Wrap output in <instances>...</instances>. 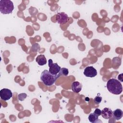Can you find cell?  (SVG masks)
<instances>
[{
    "label": "cell",
    "instance_id": "1",
    "mask_svg": "<svg viewBox=\"0 0 123 123\" xmlns=\"http://www.w3.org/2000/svg\"><path fill=\"white\" fill-rule=\"evenodd\" d=\"M107 88L110 93L114 95H119L123 91L121 83L119 81L114 78L110 79L108 81Z\"/></svg>",
    "mask_w": 123,
    "mask_h": 123
},
{
    "label": "cell",
    "instance_id": "2",
    "mask_svg": "<svg viewBox=\"0 0 123 123\" xmlns=\"http://www.w3.org/2000/svg\"><path fill=\"white\" fill-rule=\"evenodd\" d=\"M58 78V77L53 75L47 70H44L40 75L41 80L47 86H51L53 85Z\"/></svg>",
    "mask_w": 123,
    "mask_h": 123
},
{
    "label": "cell",
    "instance_id": "3",
    "mask_svg": "<svg viewBox=\"0 0 123 123\" xmlns=\"http://www.w3.org/2000/svg\"><path fill=\"white\" fill-rule=\"evenodd\" d=\"M14 9L13 2L10 0H0V12L1 13L6 14L12 13Z\"/></svg>",
    "mask_w": 123,
    "mask_h": 123
},
{
    "label": "cell",
    "instance_id": "4",
    "mask_svg": "<svg viewBox=\"0 0 123 123\" xmlns=\"http://www.w3.org/2000/svg\"><path fill=\"white\" fill-rule=\"evenodd\" d=\"M49 72L52 74L58 77V78L61 75V67L57 63H53L52 59L49 60Z\"/></svg>",
    "mask_w": 123,
    "mask_h": 123
},
{
    "label": "cell",
    "instance_id": "5",
    "mask_svg": "<svg viewBox=\"0 0 123 123\" xmlns=\"http://www.w3.org/2000/svg\"><path fill=\"white\" fill-rule=\"evenodd\" d=\"M0 97L3 100L7 101L12 97V93L9 89L3 88L0 91Z\"/></svg>",
    "mask_w": 123,
    "mask_h": 123
},
{
    "label": "cell",
    "instance_id": "6",
    "mask_svg": "<svg viewBox=\"0 0 123 123\" xmlns=\"http://www.w3.org/2000/svg\"><path fill=\"white\" fill-rule=\"evenodd\" d=\"M56 20L60 24H64L68 21V16L64 12H58L56 16Z\"/></svg>",
    "mask_w": 123,
    "mask_h": 123
},
{
    "label": "cell",
    "instance_id": "7",
    "mask_svg": "<svg viewBox=\"0 0 123 123\" xmlns=\"http://www.w3.org/2000/svg\"><path fill=\"white\" fill-rule=\"evenodd\" d=\"M84 74L86 77H94L97 75V71L93 66H87L84 71Z\"/></svg>",
    "mask_w": 123,
    "mask_h": 123
},
{
    "label": "cell",
    "instance_id": "8",
    "mask_svg": "<svg viewBox=\"0 0 123 123\" xmlns=\"http://www.w3.org/2000/svg\"><path fill=\"white\" fill-rule=\"evenodd\" d=\"M113 111L108 108H105L101 111L102 117L105 119H109L112 117Z\"/></svg>",
    "mask_w": 123,
    "mask_h": 123
},
{
    "label": "cell",
    "instance_id": "9",
    "mask_svg": "<svg viewBox=\"0 0 123 123\" xmlns=\"http://www.w3.org/2000/svg\"><path fill=\"white\" fill-rule=\"evenodd\" d=\"M82 84L78 81L73 82L72 84V90L74 92L77 93L80 92L82 90Z\"/></svg>",
    "mask_w": 123,
    "mask_h": 123
},
{
    "label": "cell",
    "instance_id": "10",
    "mask_svg": "<svg viewBox=\"0 0 123 123\" xmlns=\"http://www.w3.org/2000/svg\"><path fill=\"white\" fill-rule=\"evenodd\" d=\"M36 61L39 65L43 66L46 64L47 60L44 55L40 54L37 56L36 59Z\"/></svg>",
    "mask_w": 123,
    "mask_h": 123
},
{
    "label": "cell",
    "instance_id": "11",
    "mask_svg": "<svg viewBox=\"0 0 123 123\" xmlns=\"http://www.w3.org/2000/svg\"><path fill=\"white\" fill-rule=\"evenodd\" d=\"M123 115V112L122 110L119 109H116L113 111L112 117L116 120H119L121 119Z\"/></svg>",
    "mask_w": 123,
    "mask_h": 123
},
{
    "label": "cell",
    "instance_id": "12",
    "mask_svg": "<svg viewBox=\"0 0 123 123\" xmlns=\"http://www.w3.org/2000/svg\"><path fill=\"white\" fill-rule=\"evenodd\" d=\"M98 116H97L94 113H90L88 116V120L90 122L92 123H96L100 122L98 121Z\"/></svg>",
    "mask_w": 123,
    "mask_h": 123
},
{
    "label": "cell",
    "instance_id": "13",
    "mask_svg": "<svg viewBox=\"0 0 123 123\" xmlns=\"http://www.w3.org/2000/svg\"><path fill=\"white\" fill-rule=\"evenodd\" d=\"M68 69L66 68H62L61 70V74L64 76H67L68 74Z\"/></svg>",
    "mask_w": 123,
    "mask_h": 123
},
{
    "label": "cell",
    "instance_id": "14",
    "mask_svg": "<svg viewBox=\"0 0 123 123\" xmlns=\"http://www.w3.org/2000/svg\"><path fill=\"white\" fill-rule=\"evenodd\" d=\"M26 97L27 95L25 93L20 94L18 95V98L20 101H23Z\"/></svg>",
    "mask_w": 123,
    "mask_h": 123
},
{
    "label": "cell",
    "instance_id": "15",
    "mask_svg": "<svg viewBox=\"0 0 123 123\" xmlns=\"http://www.w3.org/2000/svg\"><path fill=\"white\" fill-rule=\"evenodd\" d=\"M102 100V97L100 96H96L94 99V102L96 104H99Z\"/></svg>",
    "mask_w": 123,
    "mask_h": 123
},
{
    "label": "cell",
    "instance_id": "16",
    "mask_svg": "<svg viewBox=\"0 0 123 123\" xmlns=\"http://www.w3.org/2000/svg\"><path fill=\"white\" fill-rule=\"evenodd\" d=\"M101 111L100 109L97 108V109H95V110L94 113L97 116H100V115H101Z\"/></svg>",
    "mask_w": 123,
    "mask_h": 123
}]
</instances>
